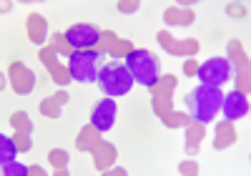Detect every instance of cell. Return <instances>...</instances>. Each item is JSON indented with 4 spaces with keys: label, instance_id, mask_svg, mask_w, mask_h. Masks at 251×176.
I'll return each instance as SVG.
<instances>
[{
    "label": "cell",
    "instance_id": "7a4b0ae2",
    "mask_svg": "<svg viewBox=\"0 0 251 176\" xmlns=\"http://www.w3.org/2000/svg\"><path fill=\"white\" fill-rule=\"evenodd\" d=\"M126 68H128L131 78L146 88H151L158 83L161 76V60L151 51H131L126 56Z\"/></svg>",
    "mask_w": 251,
    "mask_h": 176
},
{
    "label": "cell",
    "instance_id": "5b68a950",
    "mask_svg": "<svg viewBox=\"0 0 251 176\" xmlns=\"http://www.w3.org/2000/svg\"><path fill=\"white\" fill-rule=\"evenodd\" d=\"M201 86H211V88H219V86H226L228 81L234 78V65L228 58H208L206 63L199 65L196 71Z\"/></svg>",
    "mask_w": 251,
    "mask_h": 176
},
{
    "label": "cell",
    "instance_id": "3957f363",
    "mask_svg": "<svg viewBox=\"0 0 251 176\" xmlns=\"http://www.w3.org/2000/svg\"><path fill=\"white\" fill-rule=\"evenodd\" d=\"M100 91L106 96H126L133 88V78L126 68L123 60H108L106 65H100V73H98V81Z\"/></svg>",
    "mask_w": 251,
    "mask_h": 176
},
{
    "label": "cell",
    "instance_id": "8992f818",
    "mask_svg": "<svg viewBox=\"0 0 251 176\" xmlns=\"http://www.w3.org/2000/svg\"><path fill=\"white\" fill-rule=\"evenodd\" d=\"M66 40L78 51H88L91 46H96L100 40V30L91 23H75L66 30Z\"/></svg>",
    "mask_w": 251,
    "mask_h": 176
},
{
    "label": "cell",
    "instance_id": "30bf717a",
    "mask_svg": "<svg viewBox=\"0 0 251 176\" xmlns=\"http://www.w3.org/2000/svg\"><path fill=\"white\" fill-rule=\"evenodd\" d=\"M3 176H25V166H20L15 161H3Z\"/></svg>",
    "mask_w": 251,
    "mask_h": 176
},
{
    "label": "cell",
    "instance_id": "277c9868",
    "mask_svg": "<svg viewBox=\"0 0 251 176\" xmlns=\"http://www.w3.org/2000/svg\"><path fill=\"white\" fill-rule=\"evenodd\" d=\"M68 73L78 83H96L100 73V53L96 51H75L68 58Z\"/></svg>",
    "mask_w": 251,
    "mask_h": 176
},
{
    "label": "cell",
    "instance_id": "6da1fadb",
    "mask_svg": "<svg viewBox=\"0 0 251 176\" xmlns=\"http://www.w3.org/2000/svg\"><path fill=\"white\" fill-rule=\"evenodd\" d=\"M221 101H224L221 88L199 86V88H191V91L186 93L183 106H186V114L194 121L208 123V121H214V116L221 111Z\"/></svg>",
    "mask_w": 251,
    "mask_h": 176
},
{
    "label": "cell",
    "instance_id": "ba28073f",
    "mask_svg": "<svg viewBox=\"0 0 251 176\" xmlns=\"http://www.w3.org/2000/svg\"><path fill=\"white\" fill-rule=\"evenodd\" d=\"M221 111H224L226 121H239L249 114V98L241 91H228L221 101Z\"/></svg>",
    "mask_w": 251,
    "mask_h": 176
},
{
    "label": "cell",
    "instance_id": "52a82bcc",
    "mask_svg": "<svg viewBox=\"0 0 251 176\" xmlns=\"http://www.w3.org/2000/svg\"><path fill=\"white\" fill-rule=\"evenodd\" d=\"M116 101L111 98V96H106V98H100L96 106H93V111H91V123H93V128H98V131H108V128H113V123H116Z\"/></svg>",
    "mask_w": 251,
    "mask_h": 176
},
{
    "label": "cell",
    "instance_id": "9c48e42d",
    "mask_svg": "<svg viewBox=\"0 0 251 176\" xmlns=\"http://www.w3.org/2000/svg\"><path fill=\"white\" fill-rule=\"evenodd\" d=\"M15 153H18V148H15L13 139H8L3 134V136H0V164H3V161H13Z\"/></svg>",
    "mask_w": 251,
    "mask_h": 176
}]
</instances>
